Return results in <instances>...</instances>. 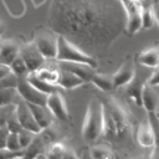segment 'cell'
Instances as JSON below:
<instances>
[{
	"label": "cell",
	"mask_w": 159,
	"mask_h": 159,
	"mask_svg": "<svg viewBox=\"0 0 159 159\" xmlns=\"http://www.w3.org/2000/svg\"><path fill=\"white\" fill-rule=\"evenodd\" d=\"M35 159H47V158H46V155H45V154H41V155H39V157H36Z\"/></svg>",
	"instance_id": "41"
},
{
	"label": "cell",
	"mask_w": 159,
	"mask_h": 159,
	"mask_svg": "<svg viewBox=\"0 0 159 159\" xmlns=\"http://www.w3.org/2000/svg\"><path fill=\"white\" fill-rule=\"evenodd\" d=\"M152 7H153V11H154L157 25L159 26V0H155L154 2H152Z\"/></svg>",
	"instance_id": "39"
},
{
	"label": "cell",
	"mask_w": 159,
	"mask_h": 159,
	"mask_svg": "<svg viewBox=\"0 0 159 159\" xmlns=\"http://www.w3.org/2000/svg\"><path fill=\"white\" fill-rule=\"evenodd\" d=\"M1 42H2V40L0 39V51H1Z\"/></svg>",
	"instance_id": "44"
},
{
	"label": "cell",
	"mask_w": 159,
	"mask_h": 159,
	"mask_svg": "<svg viewBox=\"0 0 159 159\" xmlns=\"http://www.w3.org/2000/svg\"><path fill=\"white\" fill-rule=\"evenodd\" d=\"M157 113H158V116H159V109H158V112H157Z\"/></svg>",
	"instance_id": "46"
},
{
	"label": "cell",
	"mask_w": 159,
	"mask_h": 159,
	"mask_svg": "<svg viewBox=\"0 0 159 159\" xmlns=\"http://www.w3.org/2000/svg\"><path fill=\"white\" fill-rule=\"evenodd\" d=\"M125 11L118 0H52L50 30L92 57L106 53L125 30Z\"/></svg>",
	"instance_id": "1"
},
{
	"label": "cell",
	"mask_w": 159,
	"mask_h": 159,
	"mask_svg": "<svg viewBox=\"0 0 159 159\" xmlns=\"http://www.w3.org/2000/svg\"><path fill=\"white\" fill-rule=\"evenodd\" d=\"M83 83L84 82L81 78H78L77 76H75L73 73L60 70V80H58V83H57L58 87L65 88V89H73V88H77L80 86H82Z\"/></svg>",
	"instance_id": "22"
},
{
	"label": "cell",
	"mask_w": 159,
	"mask_h": 159,
	"mask_svg": "<svg viewBox=\"0 0 159 159\" xmlns=\"http://www.w3.org/2000/svg\"><path fill=\"white\" fill-rule=\"evenodd\" d=\"M148 122L150 124V128L154 134L155 139V145H159V116L157 112L148 113Z\"/></svg>",
	"instance_id": "29"
},
{
	"label": "cell",
	"mask_w": 159,
	"mask_h": 159,
	"mask_svg": "<svg viewBox=\"0 0 159 159\" xmlns=\"http://www.w3.org/2000/svg\"><path fill=\"white\" fill-rule=\"evenodd\" d=\"M45 155L47 159H78L72 153V150H70L61 142H55V143L50 144L46 149Z\"/></svg>",
	"instance_id": "17"
},
{
	"label": "cell",
	"mask_w": 159,
	"mask_h": 159,
	"mask_svg": "<svg viewBox=\"0 0 159 159\" xmlns=\"http://www.w3.org/2000/svg\"><path fill=\"white\" fill-rule=\"evenodd\" d=\"M17 77L11 72L9 76L0 78V89H5V88H16L17 86Z\"/></svg>",
	"instance_id": "34"
},
{
	"label": "cell",
	"mask_w": 159,
	"mask_h": 159,
	"mask_svg": "<svg viewBox=\"0 0 159 159\" xmlns=\"http://www.w3.org/2000/svg\"><path fill=\"white\" fill-rule=\"evenodd\" d=\"M35 133L30 132V130H26V129H22L17 133V137H19V142H20V145H21V149L24 150L31 142L32 139L35 138Z\"/></svg>",
	"instance_id": "31"
},
{
	"label": "cell",
	"mask_w": 159,
	"mask_h": 159,
	"mask_svg": "<svg viewBox=\"0 0 159 159\" xmlns=\"http://www.w3.org/2000/svg\"><path fill=\"white\" fill-rule=\"evenodd\" d=\"M24 152H11L6 148L0 149V159H11L14 157H22Z\"/></svg>",
	"instance_id": "35"
},
{
	"label": "cell",
	"mask_w": 159,
	"mask_h": 159,
	"mask_svg": "<svg viewBox=\"0 0 159 159\" xmlns=\"http://www.w3.org/2000/svg\"><path fill=\"white\" fill-rule=\"evenodd\" d=\"M10 73H11L10 66L0 62V78H4V77H6V76H9Z\"/></svg>",
	"instance_id": "38"
},
{
	"label": "cell",
	"mask_w": 159,
	"mask_h": 159,
	"mask_svg": "<svg viewBox=\"0 0 159 159\" xmlns=\"http://www.w3.org/2000/svg\"><path fill=\"white\" fill-rule=\"evenodd\" d=\"M137 62L148 68H157L159 66V46H153L143 50L137 56Z\"/></svg>",
	"instance_id": "16"
},
{
	"label": "cell",
	"mask_w": 159,
	"mask_h": 159,
	"mask_svg": "<svg viewBox=\"0 0 159 159\" xmlns=\"http://www.w3.org/2000/svg\"><path fill=\"white\" fill-rule=\"evenodd\" d=\"M16 109V108H15ZM6 129L9 130V133H19L20 130H22V127L17 119V116H16V112H14L10 118L7 119V123H6Z\"/></svg>",
	"instance_id": "32"
},
{
	"label": "cell",
	"mask_w": 159,
	"mask_h": 159,
	"mask_svg": "<svg viewBox=\"0 0 159 159\" xmlns=\"http://www.w3.org/2000/svg\"><path fill=\"white\" fill-rule=\"evenodd\" d=\"M57 35L53 32L50 34L47 31H42L35 36L34 43L36 45L40 53L45 57V60H56L57 56Z\"/></svg>",
	"instance_id": "7"
},
{
	"label": "cell",
	"mask_w": 159,
	"mask_h": 159,
	"mask_svg": "<svg viewBox=\"0 0 159 159\" xmlns=\"http://www.w3.org/2000/svg\"><path fill=\"white\" fill-rule=\"evenodd\" d=\"M46 107L50 109L52 116L55 118H57L58 120H62V122H68L70 120V112H68L65 97L60 93V91L47 96Z\"/></svg>",
	"instance_id": "10"
},
{
	"label": "cell",
	"mask_w": 159,
	"mask_h": 159,
	"mask_svg": "<svg viewBox=\"0 0 159 159\" xmlns=\"http://www.w3.org/2000/svg\"><path fill=\"white\" fill-rule=\"evenodd\" d=\"M137 70L134 66V62L132 58H127L120 67L112 75L113 77V84H114V89L119 88V87H125L135 76Z\"/></svg>",
	"instance_id": "11"
},
{
	"label": "cell",
	"mask_w": 159,
	"mask_h": 159,
	"mask_svg": "<svg viewBox=\"0 0 159 159\" xmlns=\"http://www.w3.org/2000/svg\"><path fill=\"white\" fill-rule=\"evenodd\" d=\"M91 157L92 159H114L112 149L104 144L94 145L91 149Z\"/></svg>",
	"instance_id": "27"
},
{
	"label": "cell",
	"mask_w": 159,
	"mask_h": 159,
	"mask_svg": "<svg viewBox=\"0 0 159 159\" xmlns=\"http://www.w3.org/2000/svg\"><path fill=\"white\" fill-rule=\"evenodd\" d=\"M10 68H11V72L17 77V78H21V77H26L29 75V68L26 66V63L24 62V60L21 58V56L19 55L10 65Z\"/></svg>",
	"instance_id": "28"
},
{
	"label": "cell",
	"mask_w": 159,
	"mask_h": 159,
	"mask_svg": "<svg viewBox=\"0 0 159 159\" xmlns=\"http://www.w3.org/2000/svg\"><path fill=\"white\" fill-rule=\"evenodd\" d=\"M46 143L45 140L42 139L41 134H36L35 138L32 139V142L24 149V155L22 158L24 159H35L36 157L41 155V154H45L46 153Z\"/></svg>",
	"instance_id": "20"
},
{
	"label": "cell",
	"mask_w": 159,
	"mask_h": 159,
	"mask_svg": "<svg viewBox=\"0 0 159 159\" xmlns=\"http://www.w3.org/2000/svg\"><path fill=\"white\" fill-rule=\"evenodd\" d=\"M147 81H143L140 77L134 76V78L125 86V93L128 94V97L138 106V107H142V92H143V88H144V84H145Z\"/></svg>",
	"instance_id": "18"
},
{
	"label": "cell",
	"mask_w": 159,
	"mask_h": 159,
	"mask_svg": "<svg viewBox=\"0 0 159 159\" xmlns=\"http://www.w3.org/2000/svg\"><path fill=\"white\" fill-rule=\"evenodd\" d=\"M102 104L109 112L117 130V139H124L132 134L133 119L128 108L114 96H108L101 99Z\"/></svg>",
	"instance_id": "2"
},
{
	"label": "cell",
	"mask_w": 159,
	"mask_h": 159,
	"mask_svg": "<svg viewBox=\"0 0 159 159\" xmlns=\"http://www.w3.org/2000/svg\"><path fill=\"white\" fill-rule=\"evenodd\" d=\"M30 84H32L36 89H39L40 92L45 93V94H51V93H55V92H58L60 91V87L58 86H55V84H51V83H47L42 80H40L34 72H29V75L25 77Z\"/></svg>",
	"instance_id": "21"
},
{
	"label": "cell",
	"mask_w": 159,
	"mask_h": 159,
	"mask_svg": "<svg viewBox=\"0 0 159 159\" xmlns=\"http://www.w3.org/2000/svg\"><path fill=\"white\" fill-rule=\"evenodd\" d=\"M15 108H16V104H10V106H2V107H0V128L6 127L7 119L15 112Z\"/></svg>",
	"instance_id": "30"
},
{
	"label": "cell",
	"mask_w": 159,
	"mask_h": 159,
	"mask_svg": "<svg viewBox=\"0 0 159 159\" xmlns=\"http://www.w3.org/2000/svg\"><path fill=\"white\" fill-rule=\"evenodd\" d=\"M157 24L154 11L150 5H143L142 6V29H152Z\"/></svg>",
	"instance_id": "26"
},
{
	"label": "cell",
	"mask_w": 159,
	"mask_h": 159,
	"mask_svg": "<svg viewBox=\"0 0 159 159\" xmlns=\"http://www.w3.org/2000/svg\"><path fill=\"white\" fill-rule=\"evenodd\" d=\"M118 1H119V2H120V4H122V5H123V4H125V2H127V1H128V0H118Z\"/></svg>",
	"instance_id": "42"
},
{
	"label": "cell",
	"mask_w": 159,
	"mask_h": 159,
	"mask_svg": "<svg viewBox=\"0 0 159 159\" xmlns=\"http://www.w3.org/2000/svg\"><path fill=\"white\" fill-rule=\"evenodd\" d=\"M7 135H9V130L6 129V127L0 128V149L6 148V140H7Z\"/></svg>",
	"instance_id": "37"
},
{
	"label": "cell",
	"mask_w": 159,
	"mask_h": 159,
	"mask_svg": "<svg viewBox=\"0 0 159 159\" xmlns=\"http://www.w3.org/2000/svg\"><path fill=\"white\" fill-rule=\"evenodd\" d=\"M142 107H144L148 113L158 112L159 109V94L155 88L149 86L147 82L142 92Z\"/></svg>",
	"instance_id": "14"
},
{
	"label": "cell",
	"mask_w": 159,
	"mask_h": 159,
	"mask_svg": "<svg viewBox=\"0 0 159 159\" xmlns=\"http://www.w3.org/2000/svg\"><path fill=\"white\" fill-rule=\"evenodd\" d=\"M91 83H93L98 89H101L102 92H111L114 89V84H113V77L112 75H103V73H96L91 81Z\"/></svg>",
	"instance_id": "24"
},
{
	"label": "cell",
	"mask_w": 159,
	"mask_h": 159,
	"mask_svg": "<svg viewBox=\"0 0 159 159\" xmlns=\"http://www.w3.org/2000/svg\"><path fill=\"white\" fill-rule=\"evenodd\" d=\"M142 6L138 0H128L123 4L125 11V31L129 35L137 34L142 29Z\"/></svg>",
	"instance_id": "5"
},
{
	"label": "cell",
	"mask_w": 159,
	"mask_h": 159,
	"mask_svg": "<svg viewBox=\"0 0 159 159\" xmlns=\"http://www.w3.org/2000/svg\"><path fill=\"white\" fill-rule=\"evenodd\" d=\"M137 142L139 143V145L144 147V148H150L155 145V139H154V134L153 130L150 128V124L147 120L142 122L138 125L137 129Z\"/></svg>",
	"instance_id": "19"
},
{
	"label": "cell",
	"mask_w": 159,
	"mask_h": 159,
	"mask_svg": "<svg viewBox=\"0 0 159 159\" xmlns=\"http://www.w3.org/2000/svg\"><path fill=\"white\" fill-rule=\"evenodd\" d=\"M11 159H24L22 157H14V158H11Z\"/></svg>",
	"instance_id": "43"
},
{
	"label": "cell",
	"mask_w": 159,
	"mask_h": 159,
	"mask_svg": "<svg viewBox=\"0 0 159 159\" xmlns=\"http://www.w3.org/2000/svg\"><path fill=\"white\" fill-rule=\"evenodd\" d=\"M21 58L26 63L29 72H35L39 68H41L45 65V57L40 53L36 45L32 42H27L24 45H20V53Z\"/></svg>",
	"instance_id": "8"
},
{
	"label": "cell",
	"mask_w": 159,
	"mask_h": 159,
	"mask_svg": "<svg viewBox=\"0 0 159 159\" xmlns=\"http://www.w3.org/2000/svg\"><path fill=\"white\" fill-rule=\"evenodd\" d=\"M103 125V107L101 99L93 97L88 104L84 113L82 123V137L86 142L93 143L99 137H102Z\"/></svg>",
	"instance_id": "3"
},
{
	"label": "cell",
	"mask_w": 159,
	"mask_h": 159,
	"mask_svg": "<svg viewBox=\"0 0 159 159\" xmlns=\"http://www.w3.org/2000/svg\"><path fill=\"white\" fill-rule=\"evenodd\" d=\"M16 116H17V119L22 127V129H26V130H30L35 134H39L41 132V128L39 127V124L36 123L35 118H34V114L29 107V104L24 101V99H19L17 103H16Z\"/></svg>",
	"instance_id": "9"
},
{
	"label": "cell",
	"mask_w": 159,
	"mask_h": 159,
	"mask_svg": "<svg viewBox=\"0 0 159 159\" xmlns=\"http://www.w3.org/2000/svg\"><path fill=\"white\" fill-rule=\"evenodd\" d=\"M27 104H29V107L34 114L36 123L41 128V130L50 128L52 125L55 117L52 116V113L50 112V109L46 106H37V104H30V103H27Z\"/></svg>",
	"instance_id": "13"
},
{
	"label": "cell",
	"mask_w": 159,
	"mask_h": 159,
	"mask_svg": "<svg viewBox=\"0 0 159 159\" xmlns=\"http://www.w3.org/2000/svg\"><path fill=\"white\" fill-rule=\"evenodd\" d=\"M6 149H9L11 152H24L21 149L20 142H19V137H17L16 133H9L7 140H6Z\"/></svg>",
	"instance_id": "33"
},
{
	"label": "cell",
	"mask_w": 159,
	"mask_h": 159,
	"mask_svg": "<svg viewBox=\"0 0 159 159\" xmlns=\"http://www.w3.org/2000/svg\"><path fill=\"white\" fill-rule=\"evenodd\" d=\"M19 99H20V96H19L16 88L0 89V107L10 106V104H16Z\"/></svg>",
	"instance_id": "25"
},
{
	"label": "cell",
	"mask_w": 159,
	"mask_h": 159,
	"mask_svg": "<svg viewBox=\"0 0 159 159\" xmlns=\"http://www.w3.org/2000/svg\"><path fill=\"white\" fill-rule=\"evenodd\" d=\"M58 68L71 72L78 78H81L84 83H88L92 81L93 76L97 73L96 68L84 65V63H77V62H58Z\"/></svg>",
	"instance_id": "12"
},
{
	"label": "cell",
	"mask_w": 159,
	"mask_h": 159,
	"mask_svg": "<svg viewBox=\"0 0 159 159\" xmlns=\"http://www.w3.org/2000/svg\"><path fill=\"white\" fill-rule=\"evenodd\" d=\"M20 45L14 40H2L0 51V62L5 65H11V62L19 56Z\"/></svg>",
	"instance_id": "15"
},
{
	"label": "cell",
	"mask_w": 159,
	"mask_h": 159,
	"mask_svg": "<svg viewBox=\"0 0 159 159\" xmlns=\"http://www.w3.org/2000/svg\"><path fill=\"white\" fill-rule=\"evenodd\" d=\"M56 60L58 62H77V63H84L93 68H97L98 61L89 56L88 53L83 52L81 48H78L76 45L67 41L65 37L58 36L57 37V56Z\"/></svg>",
	"instance_id": "4"
},
{
	"label": "cell",
	"mask_w": 159,
	"mask_h": 159,
	"mask_svg": "<svg viewBox=\"0 0 159 159\" xmlns=\"http://www.w3.org/2000/svg\"><path fill=\"white\" fill-rule=\"evenodd\" d=\"M135 159H143V158H135Z\"/></svg>",
	"instance_id": "45"
},
{
	"label": "cell",
	"mask_w": 159,
	"mask_h": 159,
	"mask_svg": "<svg viewBox=\"0 0 159 159\" xmlns=\"http://www.w3.org/2000/svg\"><path fill=\"white\" fill-rule=\"evenodd\" d=\"M147 83L152 87H158L159 86V66L157 68H154L153 73L149 76V78L147 80Z\"/></svg>",
	"instance_id": "36"
},
{
	"label": "cell",
	"mask_w": 159,
	"mask_h": 159,
	"mask_svg": "<svg viewBox=\"0 0 159 159\" xmlns=\"http://www.w3.org/2000/svg\"><path fill=\"white\" fill-rule=\"evenodd\" d=\"M40 80L47 82V83H51V84H55L57 86L58 83V80H60V68L58 67H45V65L39 68L37 71L34 72Z\"/></svg>",
	"instance_id": "23"
},
{
	"label": "cell",
	"mask_w": 159,
	"mask_h": 159,
	"mask_svg": "<svg viewBox=\"0 0 159 159\" xmlns=\"http://www.w3.org/2000/svg\"><path fill=\"white\" fill-rule=\"evenodd\" d=\"M150 159H159V145H154V150L152 152Z\"/></svg>",
	"instance_id": "40"
},
{
	"label": "cell",
	"mask_w": 159,
	"mask_h": 159,
	"mask_svg": "<svg viewBox=\"0 0 159 159\" xmlns=\"http://www.w3.org/2000/svg\"><path fill=\"white\" fill-rule=\"evenodd\" d=\"M16 89H17V93H19L20 98L24 99L26 103L37 104V106H46L47 94L36 89L32 84L29 83V81L25 77H21V78L17 80Z\"/></svg>",
	"instance_id": "6"
}]
</instances>
